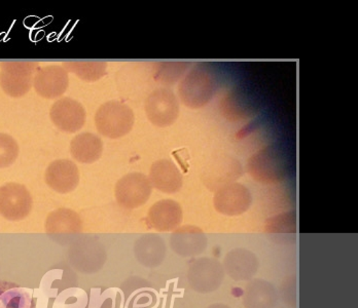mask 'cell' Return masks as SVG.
<instances>
[{
	"instance_id": "cell-16",
	"label": "cell",
	"mask_w": 358,
	"mask_h": 308,
	"mask_svg": "<svg viewBox=\"0 0 358 308\" xmlns=\"http://www.w3.org/2000/svg\"><path fill=\"white\" fill-rule=\"evenodd\" d=\"M242 175V168L239 161L232 156L218 157L211 161L210 168L206 177H204L205 184L211 190H217L224 185L235 182Z\"/></svg>"
},
{
	"instance_id": "cell-13",
	"label": "cell",
	"mask_w": 358,
	"mask_h": 308,
	"mask_svg": "<svg viewBox=\"0 0 358 308\" xmlns=\"http://www.w3.org/2000/svg\"><path fill=\"white\" fill-rule=\"evenodd\" d=\"M222 267L234 281H250L259 270V259L248 249H234L224 257Z\"/></svg>"
},
{
	"instance_id": "cell-19",
	"label": "cell",
	"mask_w": 358,
	"mask_h": 308,
	"mask_svg": "<svg viewBox=\"0 0 358 308\" xmlns=\"http://www.w3.org/2000/svg\"><path fill=\"white\" fill-rule=\"evenodd\" d=\"M103 142L92 133H82L72 139L71 154L80 163H93L101 157Z\"/></svg>"
},
{
	"instance_id": "cell-17",
	"label": "cell",
	"mask_w": 358,
	"mask_h": 308,
	"mask_svg": "<svg viewBox=\"0 0 358 308\" xmlns=\"http://www.w3.org/2000/svg\"><path fill=\"white\" fill-rule=\"evenodd\" d=\"M171 244L179 255L196 256L207 248V237L198 227L185 226L172 235Z\"/></svg>"
},
{
	"instance_id": "cell-4",
	"label": "cell",
	"mask_w": 358,
	"mask_h": 308,
	"mask_svg": "<svg viewBox=\"0 0 358 308\" xmlns=\"http://www.w3.org/2000/svg\"><path fill=\"white\" fill-rule=\"evenodd\" d=\"M248 173L262 184H276L285 178L287 168L282 155L272 146L259 150L250 157Z\"/></svg>"
},
{
	"instance_id": "cell-9",
	"label": "cell",
	"mask_w": 358,
	"mask_h": 308,
	"mask_svg": "<svg viewBox=\"0 0 358 308\" xmlns=\"http://www.w3.org/2000/svg\"><path fill=\"white\" fill-rule=\"evenodd\" d=\"M252 196L250 189L241 183L233 182L215 191L213 205L218 213L226 216H239L250 209Z\"/></svg>"
},
{
	"instance_id": "cell-7",
	"label": "cell",
	"mask_w": 358,
	"mask_h": 308,
	"mask_svg": "<svg viewBox=\"0 0 358 308\" xmlns=\"http://www.w3.org/2000/svg\"><path fill=\"white\" fill-rule=\"evenodd\" d=\"M32 209L29 190L19 183H6L0 187V215L10 221L25 219Z\"/></svg>"
},
{
	"instance_id": "cell-11",
	"label": "cell",
	"mask_w": 358,
	"mask_h": 308,
	"mask_svg": "<svg viewBox=\"0 0 358 308\" xmlns=\"http://www.w3.org/2000/svg\"><path fill=\"white\" fill-rule=\"evenodd\" d=\"M69 86V72L59 65L41 67L34 75V89L41 97L45 99L61 97Z\"/></svg>"
},
{
	"instance_id": "cell-10",
	"label": "cell",
	"mask_w": 358,
	"mask_h": 308,
	"mask_svg": "<svg viewBox=\"0 0 358 308\" xmlns=\"http://www.w3.org/2000/svg\"><path fill=\"white\" fill-rule=\"evenodd\" d=\"M50 117L59 130L76 133L84 126L87 113L80 102L65 97L54 103L50 110Z\"/></svg>"
},
{
	"instance_id": "cell-3",
	"label": "cell",
	"mask_w": 358,
	"mask_h": 308,
	"mask_svg": "<svg viewBox=\"0 0 358 308\" xmlns=\"http://www.w3.org/2000/svg\"><path fill=\"white\" fill-rule=\"evenodd\" d=\"M38 64L29 61H13L0 64V87L13 98L25 96L34 86Z\"/></svg>"
},
{
	"instance_id": "cell-25",
	"label": "cell",
	"mask_w": 358,
	"mask_h": 308,
	"mask_svg": "<svg viewBox=\"0 0 358 308\" xmlns=\"http://www.w3.org/2000/svg\"><path fill=\"white\" fill-rule=\"evenodd\" d=\"M19 155V145L16 140L8 134L0 133V169L10 167Z\"/></svg>"
},
{
	"instance_id": "cell-8",
	"label": "cell",
	"mask_w": 358,
	"mask_h": 308,
	"mask_svg": "<svg viewBox=\"0 0 358 308\" xmlns=\"http://www.w3.org/2000/svg\"><path fill=\"white\" fill-rule=\"evenodd\" d=\"M224 279L222 264L215 258H200L189 268V281L192 288L202 294L216 291Z\"/></svg>"
},
{
	"instance_id": "cell-5",
	"label": "cell",
	"mask_w": 358,
	"mask_h": 308,
	"mask_svg": "<svg viewBox=\"0 0 358 308\" xmlns=\"http://www.w3.org/2000/svg\"><path fill=\"white\" fill-rule=\"evenodd\" d=\"M144 109L148 119L158 128L171 126L178 119V98L167 87H160L152 91L146 98Z\"/></svg>"
},
{
	"instance_id": "cell-2",
	"label": "cell",
	"mask_w": 358,
	"mask_h": 308,
	"mask_svg": "<svg viewBox=\"0 0 358 308\" xmlns=\"http://www.w3.org/2000/svg\"><path fill=\"white\" fill-rule=\"evenodd\" d=\"M135 115L128 105L117 101L104 103L95 115L98 132L109 139H119L132 131Z\"/></svg>"
},
{
	"instance_id": "cell-15",
	"label": "cell",
	"mask_w": 358,
	"mask_h": 308,
	"mask_svg": "<svg viewBox=\"0 0 358 308\" xmlns=\"http://www.w3.org/2000/svg\"><path fill=\"white\" fill-rule=\"evenodd\" d=\"M148 179L152 186L165 193H176L182 187V174L176 163L168 159L152 163Z\"/></svg>"
},
{
	"instance_id": "cell-21",
	"label": "cell",
	"mask_w": 358,
	"mask_h": 308,
	"mask_svg": "<svg viewBox=\"0 0 358 308\" xmlns=\"http://www.w3.org/2000/svg\"><path fill=\"white\" fill-rule=\"evenodd\" d=\"M63 68L85 82H93L106 75L108 63L104 61H67L63 63Z\"/></svg>"
},
{
	"instance_id": "cell-26",
	"label": "cell",
	"mask_w": 358,
	"mask_h": 308,
	"mask_svg": "<svg viewBox=\"0 0 358 308\" xmlns=\"http://www.w3.org/2000/svg\"><path fill=\"white\" fill-rule=\"evenodd\" d=\"M208 308H231L228 305H222V303H215V305H210Z\"/></svg>"
},
{
	"instance_id": "cell-22",
	"label": "cell",
	"mask_w": 358,
	"mask_h": 308,
	"mask_svg": "<svg viewBox=\"0 0 358 308\" xmlns=\"http://www.w3.org/2000/svg\"><path fill=\"white\" fill-rule=\"evenodd\" d=\"M163 240L155 235H148L139 240L136 244V254L139 261L146 266H155L161 263L165 255Z\"/></svg>"
},
{
	"instance_id": "cell-6",
	"label": "cell",
	"mask_w": 358,
	"mask_h": 308,
	"mask_svg": "<svg viewBox=\"0 0 358 308\" xmlns=\"http://www.w3.org/2000/svg\"><path fill=\"white\" fill-rule=\"evenodd\" d=\"M150 179L143 173H130L117 181L115 193L117 204L133 210L148 202L152 194Z\"/></svg>"
},
{
	"instance_id": "cell-23",
	"label": "cell",
	"mask_w": 358,
	"mask_h": 308,
	"mask_svg": "<svg viewBox=\"0 0 358 308\" xmlns=\"http://www.w3.org/2000/svg\"><path fill=\"white\" fill-rule=\"evenodd\" d=\"M0 308H34L31 295L14 284L0 283Z\"/></svg>"
},
{
	"instance_id": "cell-12",
	"label": "cell",
	"mask_w": 358,
	"mask_h": 308,
	"mask_svg": "<svg viewBox=\"0 0 358 308\" xmlns=\"http://www.w3.org/2000/svg\"><path fill=\"white\" fill-rule=\"evenodd\" d=\"M45 183L58 193H69L80 183L78 166L69 159H59L50 163L45 175Z\"/></svg>"
},
{
	"instance_id": "cell-18",
	"label": "cell",
	"mask_w": 358,
	"mask_h": 308,
	"mask_svg": "<svg viewBox=\"0 0 358 308\" xmlns=\"http://www.w3.org/2000/svg\"><path fill=\"white\" fill-rule=\"evenodd\" d=\"M278 295L274 286L265 279H255L251 281L243 295L245 308H275Z\"/></svg>"
},
{
	"instance_id": "cell-1",
	"label": "cell",
	"mask_w": 358,
	"mask_h": 308,
	"mask_svg": "<svg viewBox=\"0 0 358 308\" xmlns=\"http://www.w3.org/2000/svg\"><path fill=\"white\" fill-rule=\"evenodd\" d=\"M215 91V78L210 68L200 64L189 70L178 87L181 102L191 109H199L208 104Z\"/></svg>"
},
{
	"instance_id": "cell-24",
	"label": "cell",
	"mask_w": 358,
	"mask_h": 308,
	"mask_svg": "<svg viewBox=\"0 0 358 308\" xmlns=\"http://www.w3.org/2000/svg\"><path fill=\"white\" fill-rule=\"evenodd\" d=\"M189 63L185 61H165L157 65L155 80L164 85H172L180 80Z\"/></svg>"
},
{
	"instance_id": "cell-14",
	"label": "cell",
	"mask_w": 358,
	"mask_h": 308,
	"mask_svg": "<svg viewBox=\"0 0 358 308\" xmlns=\"http://www.w3.org/2000/svg\"><path fill=\"white\" fill-rule=\"evenodd\" d=\"M182 217V209L178 202L163 200L152 205L148 214V223L156 230L167 233L178 228Z\"/></svg>"
},
{
	"instance_id": "cell-20",
	"label": "cell",
	"mask_w": 358,
	"mask_h": 308,
	"mask_svg": "<svg viewBox=\"0 0 358 308\" xmlns=\"http://www.w3.org/2000/svg\"><path fill=\"white\" fill-rule=\"evenodd\" d=\"M82 230L80 215L69 209H59L52 212L45 220V231L51 235L76 233Z\"/></svg>"
}]
</instances>
